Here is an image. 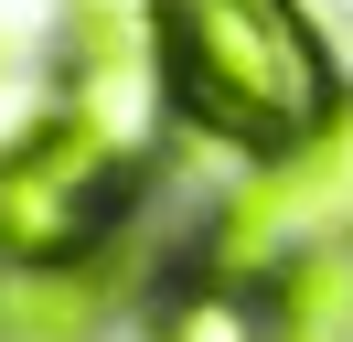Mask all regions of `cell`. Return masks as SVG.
<instances>
[{
  "mask_svg": "<svg viewBox=\"0 0 353 342\" xmlns=\"http://www.w3.org/2000/svg\"><path fill=\"white\" fill-rule=\"evenodd\" d=\"M161 75L182 118L268 161L343 118V75L300 0H161Z\"/></svg>",
  "mask_w": 353,
  "mask_h": 342,
  "instance_id": "obj_1",
  "label": "cell"
},
{
  "mask_svg": "<svg viewBox=\"0 0 353 342\" xmlns=\"http://www.w3.org/2000/svg\"><path fill=\"white\" fill-rule=\"evenodd\" d=\"M129 203V139L108 118H32L0 150V268H75Z\"/></svg>",
  "mask_w": 353,
  "mask_h": 342,
  "instance_id": "obj_2",
  "label": "cell"
},
{
  "mask_svg": "<svg viewBox=\"0 0 353 342\" xmlns=\"http://www.w3.org/2000/svg\"><path fill=\"white\" fill-rule=\"evenodd\" d=\"M332 214H353V118H332L321 139L279 150V161L257 171V182L225 203V246L214 268H268V256H310V235L332 225Z\"/></svg>",
  "mask_w": 353,
  "mask_h": 342,
  "instance_id": "obj_3",
  "label": "cell"
},
{
  "mask_svg": "<svg viewBox=\"0 0 353 342\" xmlns=\"http://www.w3.org/2000/svg\"><path fill=\"white\" fill-rule=\"evenodd\" d=\"M65 32H75V64H86V86L108 97V86H139L161 54V0H65Z\"/></svg>",
  "mask_w": 353,
  "mask_h": 342,
  "instance_id": "obj_4",
  "label": "cell"
},
{
  "mask_svg": "<svg viewBox=\"0 0 353 342\" xmlns=\"http://www.w3.org/2000/svg\"><path fill=\"white\" fill-rule=\"evenodd\" d=\"M97 310L108 299L86 268H0V332L11 342H86Z\"/></svg>",
  "mask_w": 353,
  "mask_h": 342,
  "instance_id": "obj_5",
  "label": "cell"
},
{
  "mask_svg": "<svg viewBox=\"0 0 353 342\" xmlns=\"http://www.w3.org/2000/svg\"><path fill=\"white\" fill-rule=\"evenodd\" d=\"M172 342H279V332H257L225 289H193V299L172 310Z\"/></svg>",
  "mask_w": 353,
  "mask_h": 342,
  "instance_id": "obj_6",
  "label": "cell"
},
{
  "mask_svg": "<svg viewBox=\"0 0 353 342\" xmlns=\"http://www.w3.org/2000/svg\"><path fill=\"white\" fill-rule=\"evenodd\" d=\"M32 32H43V0H0V64H22Z\"/></svg>",
  "mask_w": 353,
  "mask_h": 342,
  "instance_id": "obj_7",
  "label": "cell"
}]
</instances>
